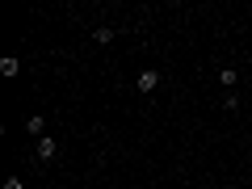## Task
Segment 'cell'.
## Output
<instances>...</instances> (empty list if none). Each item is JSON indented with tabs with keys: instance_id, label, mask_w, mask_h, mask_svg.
I'll use <instances>...</instances> for the list:
<instances>
[{
	"instance_id": "8992f818",
	"label": "cell",
	"mask_w": 252,
	"mask_h": 189,
	"mask_svg": "<svg viewBox=\"0 0 252 189\" xmlns=\"http://www.w3.org/2000/svg\"><path fill=\"white\" fill-rule=\"evenodd\" d=\"M219 84H223V89H235V84H240V76H235V67H223V72H219Z\"/></svg>"
},
{
	"instance_id": "5b68a950",
	"label": "cell",
	"mask_w": 252,
	"mask_h": 189,
	"mask_svg": "<svg viewBox=\"0 0 252 189\" xmlns=\"http://www.w3.org/2000/svg\"><path fill=\"white\" fill-rule=\"evenodd\" d=\"M93 42L109 46V42H114V30H109V26H97V30H93Z\"/></svg>"
},
{
	"instance_id": "6da1fadb",
	"label": "cell",
	"mask_w": 252,
	"mask_h": 189,
	"mask_svg": "<svg viewBox=\"0 0 252 189\" xmlns=\"http://www.w3.org/2000/svg\"><path fill=\"white\" fill-rule=\"evenodd\" d=\"M135 89L139 93H156V89H160V72H156V67H143L139 80H135Z\"/></svg>"
},
{
	"instance_id": "3957f363",
	"label": "cell",
	"mask_w": 252,
	"mask_h": 189,
	"mask_svg": "<svg viewBox=\"0 0 252 189\" xmlns=\"http://www.w3.org/2000/svg\"><path fill=\"white\" fill-rule=\"evenodd\" d=\"M26 130H30L34 139H42V135H46V118H42V114H30V118H26Z\"/></svg>"
},
{
	"instance_id": "7a4b0ae2",
	"label": "cell",
	"mask_w": 252,
	"mask_h": 189,
	"mask_svg": "<svg viewBox=\"0 0 252 189\" xmlns=\"http://www.w3.org/2000/svg\"><path fill=\"white\" fill-rule=\"evenodd\" d=\"M55 152H59V143H55L51 135H42L34 143V156H38V164H46V160H55Z\"/></svg>"
},
{
	"instance_id": "52a82bcc",
	"label": "cell",
	"mask_w": 252,
	"mask_h": 189,
	"mask_svg": "<svg viewBox=\"0 0 252 189\" xmlns=\"http://www.w3.org/2000/svg\"><path fill=\"white\" fill-rule=\"evenodd\" d=\"M4 189H26V181H17V177H9V181H4Z\"/></svg>"
},
{
	"instance_id": "277c9868",
	"label": "cell",
	"mask_w": 252,
	"mask_h": 189,
	"mask_svg": "<svg viewBox=\"0 0 252 189\" xmlns=\"http://www.w3.org/2000/svg\"><path fill=\"white\" fill-rule=\"evenodd\" d=\"M21 72V59L17 55H4V59H0V76H17Z\"/></svg>"
},
{
	"instance_id": "ba28073f",
	"label": "cell",
	"mask_w": 252,
	"mask_h": 189,
	"mask_svg": "<svg viewBox=\"0 0 252 189\" xmlns=\"http://www.w3.org/2000/svg\"><path fill=\"white\" fill-rule=\"evenodd\" d=\"M248 51H252V34H248Z\"/></svg>"
}]
</instances>
